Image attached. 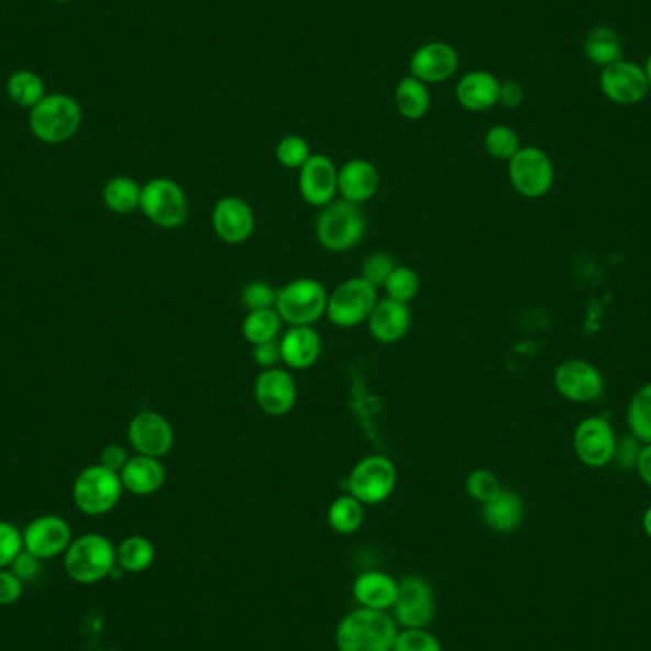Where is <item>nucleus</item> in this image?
<instances>
[{
  "mask_svg": "<svg viewBox=\"0 0 651 651\" xmlns=\"http://www.w3.org/2000/svg\"><path fill=\"white\" fill-rule=\"evenodd\" d=\"M311 155V145L301 135H286L276 145V161L288 170H301Z\"/></svg>",
  "mask_w": 651,
  "mask_h": 651,
  "instance_id": "nucleus-38",
  "label": "nucleus"
},
{
  "mask_svg": "<svg viewBox=\"0 0 651 651\" xmlns=\"http://www.w3.org/2000/svg\"><path fill=\"white\" fill-rule=\"evenodd\" d=\"M124 486L121 475L103 465H90L75 478L73 501L88 517H103L119 505Z\"/></svg>",
  "mask_w": 651,
  "mask_h": 651,
  "instance_id": "nucleus-5",
  "label": "nucleus"
},
{
  "mask_svg": "<svg viewBox=\"0 0 651 651\" xmlns=\"http://www.w3.org/2000/svg\"><path fill=\"white\" fill-rule=\"evenodd\" d=\"M23 588H25V583L10 567L0 570V606H12L20 600L23 596Z\"/></svg>",
  "mask_w": 651,
  "mask_h": 651,
  "instance_id": "nucleus-44",
  "label": "nucleus"
},
{
  "mask_svg": "<svg viewBox=\"0 0 651 651\" xmlns=\"http://www.w3.org/2000/svg\"><path fill=\"white\" fill-rule=\"evenodd\" d=\"M616 431L608 419L585 418L575 427L574 452L583 465L606 467L616 457Z\"/></svg>",
  "mask_w": 651,
  "mask_h": 651,
  "instance_id": "nucleus-11",
  "label": "nucleus"
},
{
  "mask_svg": "<svg viewBox=\"0 0 651 651\" xmlns=\"http://www.w3.org/2000/svg\"><path fill=\"white\" fill-rule=\"evenodd\" d=\"M212 227L218 239L227 244H242L254 234V210L241 197H225L213 206Z\"/></svg>",
  "mask_w": 651,
  "mask_h": 651,
  "instance_id": "nucleus-19",
  "label": "nucleus"
},
{
  "mask_svg": "<svg viewBox=\"0 0 651 651\" xmlns=\"http://www.w3.org/2000/svg\"><path fill=\"white\" fill-rule=\"evenodd\" d=\"M10 570H12L23 583H29V581H35L36 577L41 575L43 560L36 559L35 554H31V552L23 549V551L15 556L14 562L10 564Z\"/></svg>",
  "mask_w": 651,
  "mask_h": 651,
  "instance_id": "nucleus-45",
  "label": "nucleus"
},
{
  "mask_svg": "<svg viewBox=\"0 0 651 651\" xmlns=\"http://www.w3.org/2000/svg\"><path fill=\"white\" fill-rule=\"evenodd\" d=\"M155 545L143 536H130L117 545V566L128 574H140L153 566Z\"/></svg>",
  "mask_w": 651,
  "mask_h": 651,
  "instance_id": "nucleus-30",
  "label": "nucleus"
},
{
  "mask_svg": "<svg viewBox=\"0 0 651 651\" xmlns=\"http://www.w3.org/2000/svg\"><path fill=\"white\" fill-rule=\"evenodd\" d=\"M398 263L395 262L393 255L387 252H376V254L368 255L364 263H362V278L366 283L372 284L374 288H383L390 273L397 269Z\"/></svg>",
  "mask_w": 651,
  "mask_h": 651,
  "instance_id": "nucleus-41",
  "label": "nucleus"
},
{
  "mask_svg": "<svg viewBox=\"0 0 651 651\" xmlns=\"http://www.w3.org/2000/svg\"><path fill=\"white\" fill-rule=\"evenodd\" d=\"M520 137H518L517 130H512L505 124H497V126L489 128L486 135H484V150L492 158L496 161H505L509 163L512 156L520 151Z\"/></svg>",
  "mask_w": 651,
  "mask_h": 651,
  "instance_id": "nucleus-36",
  "label": "nucleus"
},
{
  "mask_svg": "<svg viewBox=\"0 0 651 651\" xmlns=\"http://www.w3.org/2000/svg\"><path fill=\"white\" fill-rule=\"evenodd\" d=\"M509 179L512 189L526 199L545 197L554 184L551 156L539 147H520L509 161Z\"/></svg>",
  "mask_w": 651,
  "mask_h": 651,
  "instance_id": "nucleus-10",
  "label": "nucleus"
},
{
  "mask_svg": "<svg viewBox=\"0 0 651 651\" xmlns=\"http://www.w3.org/2000/svg\"><path fill=\"white\" fill-rule=\"evenodd\" d=\"M366 324L374 340L383 345H395L410 332V305L390 298L379 299Z\"/></svg>",
  "mask_w": 651,
  "mask_h": 651,
  "instance_id": "nucleus-21",
  "label": "nucleus"
},
{
  "mask_svg": "<svg viewBox=\"0 0 651 651\" xmlns=\"http://www.w3.org/2000/svg\"><path fill=\"white\" fill-rule=\"evenodd\" d=\"M283 364L290 369H307L322 354V340L312 325H290L280 338Z\"/></svg>",
  "mask_w": 651,
  "mask_h": 651,
  "instance_id": "nucleus-24",
  "label": "nucleus"
},
{
  "mask_svg": "<svg viewBox=\"0 0 651 651\" xmlns=\"http://www.w3.org/2000/svg\"><path fill=\"white\" fill-rule=\"evenodd\" d=\"M525 101V86L517 82V80H507L501 82V90H499V103L505 109H518Z\"/></svg>",
  "mask_w": 651,
  "mask_h": 651,
  "instance_id": "nucleus-49",
  "label": "nucleus"
},
{
  "mask_svg": "<svg viewBox=\"0 0 651 651\" xmlns=\"http://www.w3.org/2000/svg\"><path fill=\"white\" fill-rule=\"evenodd\" d=\"M23 533V549L35 554L36 559L52 560L65 554L71 545L73 530L65 518L57 515H43L31 520Z\"/></svg>",
  "mask_w": 651,
  "mask_h": 651,
  "instance_id": "nucleus-16",
  "label": "nucleus"
},
{
  "mask_svg": "<svg viewBox=\"0 0 651 651\" xmlns=\"http://www.w3.org/2000/svg\"><path fill=\"white\" fill-rule=\"evenodd\" d=\"M328 522L341 536H351L364 522V505L351 494L338 497L328 509Z\"/></svg>",
  "mask_w": 651,
  "mask_h": 651,
  "instance_id": "nucleus-34",
  "label": "nucleus"
},
{
  "mask_svg": "<svg viewBox=\"0 0 651 651\" xmlns=\"http://www.w3.org/2000/svg\"><path fill=\"white\" fill-rule=\"evenodd\" d=\"M283 319L276 312V309H263V311H252L244 317L242 322V335L249 341L252 347L269 343L280 338L283 332Z\"/></svg>",
  "mask_w": 651,
  "mask_h": 651,
  "instance_id": "nucleus-33",
  "label": "nucleus"
},
{
  "mask_svg": "<svg viewBox=\"0 0 651 651\" xmlns=\"http://www.w3.org/2000/svg\"><path fill=\"white\" fill-rule=\"evenodd\" d=\"M600 90L616 106H637L650 93V82L644 67L621 59L602 69Z\"/></svg>",
  "mask_w": 651,
  "mask_h": 651,
  "instance_id": "nucleus-13",
  "label": "nucleus"
},
{
  "mask_svg": "<svg viewBox=\"0 0 651 651\" xmlns=\"http://www.w3.org/2000/svg\"><path fill=\"white\" fill-rule=\"evenodd\" d=\"M395 106L398 113L408 121L423 119L431 109V92L426 82L416 77H404L395 90Z\"/></svg>",
  "mask_w": 651,
  "mask_h": 651,
  "instance_id": "nucleus-29",
  "label": "nucleus"
},
{
  "mask_svg": "<svg viewBox=\"0 0 651 651\" xmlns=\"http://www.w3.org/2000/svg\"><path fill=\"white\" fill-rule=\"evenodd\" d=\"M276 290L267 280H252L242 288L241 301L246 311H263L276 309Z\"/></svg>",
  "mask_w": 651,
  "mask_h": 651,
  "instance_id": "nucleus-40",
  "label": "nucleus"
},
{
  "mask_svg": "<svg viewBox=\"0 0 651 651\" xmlns=\"http://www.w3.org/2000/svg\"><path fill=\"white\" fill-rule=\"evenodd\" d=\"M121 482L124 492L140 497L153 496L166 482V468L161 460L135 453L122 468Z\"/></svg>",
  "mask_w": 651,
  "mask_h": 651,
  "instance_id": "nucleus-25",
  "label": "nucleus"
},
{
  "mask_svg": "<svg viewBox=\"0 0 651 651\" xmlns=\"http://www.w3.org/2000/svg\"><path fill=\"white\" fill-rule=\"evenodd\" d=\"M255 402L271 418H283L298 402V383L284 368L262 369L254 383Z\"/></svg>",
  "mask_w": 651,
  "mask_h": 651,
  "instance_id": "nucleus-17",
  "label": "nucleus"
},
{
  "mask_svg": "<svg viewBox=\"0 0 651 651\" xmlns=\"http://www.w3.org/2000/svg\"><path fill=\"white\" fill-rule=\"evenodd\" d=\"M460 69V54L448 43H427L413 52L410 75L426 85H439Z\"/></svg>",
  "mask_w": 651,
  "mask_h": 651,
  "instance_id": "nucleus-20",
  "label": "nucleus"
},
{
  "mask_svg": "<svg viewBox=\"0 0 651 651\" xmlns=\"http://www.w3.org/2000/svg\"><path fill=\"white\" fill-rule=\"evenodd\" d=\"M419 288L421 283H419L418 273L406 265H397V269L390 273L387 283L383 286V290L387 291V298L406 305H410V301L418 298Z\"/></svg>",
  "mask_w": 651,
  "mask_h": 651,
  "instance_id": "nucleus-37",
  "label": "nucleus"
},
{
  "mask_svg": "<svg viewBox=\"0 0 651 651\" xmlns=\"http://www.w3.org/2000/svg\"><path fill=\"white\" fill-rule=\"evenodd\" d=\"M635 468H637L638 475H640L646 486L651 488V444H644V446L640 448L637 467Z\"/></svg>",
  "mask_w": 651,
  "mask_h": 651,
  "instance_id": "nucleus-50",
  "label": "nucleus"
},
{
  "mask_svg": "<svg viewBox=\"0 0 651 651\" xmlns=\"http://www.w3.org/2000/svg\"><path fill=\"white\" fill-rule=\"evenodd\" d=\"M554 389L570 402H595L604 393V376L593 362L570 358L554 369Z\"/></svg>",
  "mask_w": 651,
  "mask_h": 651,
  "instance_id": "nucleus-12",
  "label": "nucleus"
},
{
  "mask_svg": "<svg viewBox=\"0 0 651 651\" xmlns=\"http://www.w3.org/2000/svg\"><path fill=\"white\" fill-rule=\"evenodd\" d=\"M646 77H648V82H650V90H651V56L648 57V62L644 65Z\"/></svg>",
  "mask_w": 651,
  "mask_h": 651,
  "instance_id": "nucleus-52",
  "label": "nucleus"
},
{
  "mask_svg": "<svg viewBox=\"0 0 651 651\" xmlns=\"http://www.w3.org/2000/svg\"><path fill=\"white\" fill-rule=\"evenodd\" d=\"M82 124V109L67 93H46L29 111V128L38 142L57 145L73 140Z\"/></svg>",
  "mask_w": 651,
  "mask_h": 651,
  "instance_id": "nucleus-3",
  "label": "nucleus"
},
{
  "mask_svg": "<svg viewBox=\"0 0 651 651\" xmlns=\"http://www.w3.org/2000/svg\"><path fill=\"white\" fill-rule=\"evenodd\" d=\"M366 234V216L362 208L347 200L335 199L330 205L320 208L317 220V239L320 246L343 254L353 250Z\"/></svg>",
  "mask_w": 651,
  "mask_h": 651,
  "instance_id": "nucleus-4",
  "label": "nucleus"
},
{
  "mask_svg": "<svg viewBox=\"0 0 651 651\" xmlns=\"http://www.w3.org/2000/svg\"><path fill=\"white\" fill-rule=\"evenodd\" d=\"M254 362L262 369L280 368L283 364V349H280V338L269 343H262L254 347Z\"/></svg>",
  "mask_w": 651,
  "mask_h": 651,
  "instance_id": "nucleus-46",
  "label": "nucleus"
},
{
  "mask_svg": "<svg viewBox=\"0 0 651 651\" xmlns=\"http://www.w3.org/2000/svg\"><path fill=\"white\" fill-rule=\"evenodd\" d=\"M395 617L404 629H427L434 617V595L423 577L408 575L398 581Z\"/></svg>",
  "mask_w": 651,
  "mask_h": 651,
  "instance_id": "nucleus-14",
  "label": "nucleus"
},
{
  "mask_svg": "<svg viewBox=\"0 0 651 651\" xmlns=\"http://www.w3.org/2000/svg\"><path fill=\"white\" fill-rule=\"evenodd\" d=\"M640 448L642 446L638 444V440L635 439V437L621 440V442L617 440L616 457H614V461H617V463H619V467H637V460L638 453H640Z\"/></svg>",
  "mask_w": 651,
  "mask_h": 651,
  "instance_id": "nucleus-47",
  "label": "nucleus"
},
{
  "mask_svg": "<svg viewBox=\"0 0 651 651\" xmlns=\"http://www.w3.org/2000/svg\"><path fill=\"white\" fill-rule=\"evenodd\" d=\"M482 517L492 530L499 531V533H510V531L517 530L525 520V503L517 492L503 488L496 499L484 505Z\"/></svg>",
  "mask_w": 651,
  "mask_h": 651,
  "instance_id": "nucleus-27",
  "label": "nucleus"
},
{
  "mask_svg": "<svg viewBox=\"0 0 651 651\" xmlns=\"http://www.w3.org/2000/svg\"><path fill=\"white\" fill-rule=\"evenodd\" d=\"M501 82L489 71H471L455 86V100L471 113H484L499 103Z\"/></svg>",
  "mask_w": 651,
  "mask_h": 651,
  "instance_id": "nucleus-23",
  "label": "nucleus"
},
{
  "mask_svg": "<svg viewBox=\"0 0 651 651\" xmlns=\"http://www.w3.org/2000/svg\"><path fill=\"white\" fill-rule=\"evenodd\" d=\"M465 488H467L468 496L473 497L475 501L486 505V503L496 499L501 494V484L492 471L488 468H475L465 481Z\"/></svg>",
  "mask_w": 651,
  "mask_h": 651,
  "instance_id": "nucleus-39",
  "label": "nucleus"
},
{
  "mask_svg": "<svg viewBox=\"0 0 651 651\" xmlns=\"http://www.w3.org/2000/svg\"><path fill=\"white\" fill-rule=\"evenodd\" d=\"M377 301V288L362 276H353L328 296L325 317L338 328H354L368 322Z\"/></svg>",
  "mask_w": 651,
  "mask_h": 651,
  "instance_id": "nucleus-9",
  "label": "nucleus"
},
{
  "mask_svg": "<svg viewBox=\"0 0 651 651\" xmlns=\"http://www.w3.org/2000/svg\"><path fill=\"white\" fill-rule=\"evenodd\" d=\"M7 93L8 98L14 101L15 106L31 111L38 101L44 100L46 85H44L41 75H36L35 71L20 69V71L12 73L8 77Z\"/></svg>",
  "mask_w": 651,
  "mask_h": 651,
  "instance_id": "nucleus-32",
  "label": "nucleus"
},
{
  "mask_svg": "<svg viewBox=\"0 0 651 651\" xmlns=\"http://www.w3.org/2000/svg\"><path fill=\"white\" fill-rule=\"evenodd\" d=\"M23 551V533L12 522L0 520V570L10 567Z\"/></svg>",
  "mask_w": 651,
  "mask_h": 651,
  "instance_id": "nucleus-43",
  "label": "nucleus"
},
{
  "mask_svg": "<svg viewBox=\"0 0 651 651\" xmlns=\"http://www.w3.org/2000/svg\"><path fill=\"white\" fill-rule=\"evenodd\" d=\"M397 482V467L389 457L368 455L358 461L349 473L345 489L362 505H379L393 496Z\"/></svg>",
  "mask_w": 651,
  "mask_h": 651,
  "instance_id": "nucleus-8",
  "label": "nucleus"
},
{
  "mask_svg": "<svg viewBox=\"0 0 651 651\" xmlns=\"http://www.w3.org/2000/svg\"><path fill=\"white\" fill-rule=\"evenodd\" d=\"M393 651H442V646L426 629H406L398 632Z\"/></svg>",
  "mask_w": 651,
  "mask_h": 651,
  "instance_id": "nucleus-42",
  "label": "nucleus"
},
{
  "mask_svg": "<svg viewBox=\"0 0 651 651\" xmlns=\"http://www.w3.org/2000/svg\"><path fill=\"white\" fill-rule=\"evenodd\" d=\"M583 54L591 64L600 65L602 69L624 59V43L614 29L595 27L588 31L583 41Z\"/></svg>",
  "mask_w": 651,
  "mask_h": 651,
  "instance_id": "nucleus-28",
  "label": "nucleus"
},
{
  "mask_svg": "<svg viewBox=\"0 0 651 651\" xmlns=\"http://www.w3.org/2000/svg\"><path fill=\"white\" fill-rule=\"evenodd\" d=\"M627 423L638 442L651 444V383H646L630 398Z\"/></svg>",
  "mask_w": 651,
  "mask_h": 651,
  "instance_id": "nucleus-35",
  "label": "nucleus"
},
{
  "mask_svg": "<svg viewBox=\"0 0 651 651\" xmlns=\"http://www.w3.org/2000/svg\"><path fill=\"white\" fill-rule=\"evenodd\" d=\"M128 442L140 455L163 460L176 442L170 421L158 411L143 410L135 413L128 426Z\"/></svg>",
  "mask_w": 651,
  "mask_h": 651,
  "instance_id": "nucleus-15",
  "label": "nucleus"
},
{
  "mask_svg": "<svg viewBox=\"0 0 651 651\" xmlns=\"http://www.w3.org/2000/svg\"><path fill=\"white\" fill-rule=\"evenodd\" d=\"M65 574L80 585H96L111 577L117 567V545L101 533L73 539L64 554Z\"/></svg>",
  "mask_w": 651,
  "mask_h": 651,
  "instance_id": "nucleus-2",
  "label": "nucleus"
},
{
  "mask_svg": "<svg viewBox=\"0 0 651 651\" xmlns=\"http://www.w3.org/2000/svg\"><path fill=\"white\" fill-rule=\"evenodd\" d=\"M52 2H59V4H65V2H73V0H52Z\"/></svg>",
  "mask_w": 651,
  "mask_h": 651,
  "instance_id": "nucleus-53",
  "label": "nucleus"
},
{
  "mask_svg": "<svg viewBox=\"0 0 651 651\" xmlns=\"http://www.w3.org/2000/svg\"><path fill=\"white\" fill-rule=\"evenodd\" d=\"M142 187L134 177L117 176L103 187V205L114 213H132L140 210Z\"/></svg>",
  "mask_w": 651,
  "mask_h": 651,
  "instance_id": "nucleus-31",
  "label": "nucleus"
},
{
  "mask_svg": "<svg viewBox=\"0 0 651 651\" xmlns=\"http://www.w3.org/2000/svg\"><path fill=\"white\" fill-rule=\"evenodd\" d=\"M338 176L340 168L332 158L315 155L299 170V192L307 205L324 208L338 197Z\"/></svg>",
  "mask_w": 651,
  "mask_h": 651,
  "instance_id": "nucleus-18",
  "label": "nucleus"
},
{
  "mask_svg": "<svg viewBox=\"0 0 651 651\" xmlns=\"http://www.w3.org/2000/svg\"><path fill=\"white\" fill-rule=\"evenodd\" d=\"M128 460H130V455H128L124 448L119 446V444H109V446L101 452L100 465L121 475V471L124 468V465H126Z\"/></svg>",
  "mask_w": 651,
  "mask_h": 651,
  "instance_id": "nucleus-48",
  "label": "nucleus"
},
{
  "mask_svg": "<svg viewBox=\"0 0 651 651\" xmlns=\"http://www.w3.org/2000/svg\"><path fill=\"white\" fill-rule=\"evenodd\" d=\"M353 593L362 608L387 611L397 600L398 581L383 572H366L354 581Z\"/></svg>",
  "mask_w": 651,
  "mask_h": 651,
  "instance_id": "nucleus-26",
  "label": "nucleus"
},
{
  "mask_svg": "<svg viewBox=\"0 0 651 651\" xmlns=\"http://www.w3.org/2000/svg\"><path fill=\"white\" fill-rule=\"evenodd\" d=\"M328 290L315 278H296L278 288L276 312L284 324L312 325L325 315Z\"/></svg>",
  "mask_w": 651,
  "mask_h": 651,
  "instance_id": "nucleus-6",
  "label": "nucleus"
},
{
  "mask_svg": "<svg viewBox=\"0 0 651 651\" xmlns=\"http://www.w3.org/2000/svg\"><path fill=\"white\" fill-rule=\"evenodd\" d=\"M397 635V621L387 611L361 608L341 621L335 644L340 651H393Z\"/></svg>",
  "mask_w": 651,
  "mask_h": 651,
  "instance_id": "nucleus-1",
  "label": "nucleus"
},
{
  "mask_svg": "<svg viewBox=\"0 0 651 651\" xmlns=\"http://www.w3.org/2000/svg\"><path fill=\"white\" fill-rule=\"evenodd\" d=\"M379 189V172L374 164L364 158H353L343 164L338 176V195L340 199L364 205L376 197Z\"/></svg>",
  "mask_w": 651,
  "mask_h": 651,
  "instance_id": "nucleus-22",
  "label": "nucleus"
},
{
  "mask_svg": "<svg viewBox=\"0 0 651 651\" xmlns=\"http://www.w3.org/2000/svg\"><path fill=\"white\" fill-rule=\"evenodd\" d=\"M140 210L163 229H177L189 218V199L181 185L168 177H156L142 187Z\"/></svg>",
  "mask_w": 651,
  "mask_h": 651,
  "instance_id": "nucleus-7",
  "label": "nucleus"
},
{
  "mask_svg": "<svg viewBox=\"0 0 651 651\" xmlns=\"http://www.w3.org/2000/svg\"><path fill=\"white\" fill-rule=\"evenodd\" d=\"M644 530L648 536L651 538V507L650 509L646 510L644 515Z\"/></svg>",
  "mask_w": 651,
  "mask_h": 651,
  "instance_id": "nucleus-51",
  "label": "nucleus"
}]
</instances>
